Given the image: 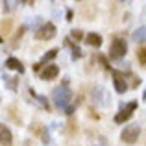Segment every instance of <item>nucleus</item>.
<instances>
[{"label":"nucleus","mask_w":146,"mask_h":146,"mask_svg":"<svg viewBox=\"0 0 146 146\" xmlns=\"http://www.w3.org/2000/svg\"><path fill=\"white\" fill-rule=\"evenodd\" d=\"M100 61H102V65H104V68H109V61L106 59L104 56H100Z\"/></svg>","instance_id":"obj_20"},{"label":"nucleus","mask_w":146,"mask_h":146,"mask_svg":"<svg viewBox=\"0 0 146 146\" xmlns=\"http://www.w3.org/2000/svg\"><path fill=\"white\" fill-rule=\"evenodd\" d=\"M30 94H32L33 98H37V100H39V102L43 104V107H44V109H48V100H46V98L39 96V94H37V93H35V91H33V89H30Z\"/></svg>","instance_id":"obj_15"},{"label":"nucleus","mask_w":146,"mask_h":146,"mask_svg":"<svg viewBox=\"0 0 146 146\" xmlns=\"http://www.w3.org/2000/svg\"><path fill=\"white\" fill-rule=\"evenodd\" d=\"M57 74H59V67L57 65H46V68L41 72V78L43 80H54Z\"/></svg>","instance_id":"obj_9"},{"label":"nucleus","mask_w":146,"mask_h":146,"mask_svg":"<svg viewBox=\"0 0 146 146\" xmlns=\"http://www.w3.org/2000/svg\"><path fill=\"white\" fill-rule=\"evenodd\" d=\"M11 143H13V135H11L9 128L0 124V146H11Z\"/></svg>","instance_id":"obj_8"},{"label":"nucleus","mask_w":146,"mask_h":146,"mask_svg":"<svg viewBox=\"0 0 146 146\" xmlns=\"http://www.w3.org/2000/svg\"><path fill=\"white\" fill-rule=\"evenodd\" d=\"M139 135H141V126L139 124H129L122 129L120 139L124 141L126 144H133L135 141H139Z\"/></svg>","instance_id":"obj_2"},{"label":"nucleus","mask_w":146,"mask_h":146,"mask_svg":"<svg viewBox=\"0 0 146 146\" xmlns=\"http://www.w3.org/2000/svg\"><path fill=\"white\" fill-rule=\"evenodd\" d=\"M6 67L9 68V70H17V72H24V65L21 63V61L17 59V57H7L6 59Z\"/></svg>","instance_id":"obj_10"},{"label":"nucleus","mask_w":146,"mask_h":146,"mask_svg":"<svg viewBox=\"0 0 146 146\" xmlns=\"http://www.w3.org/2000/svg\"><path fill=\"white\" fill-rule=\"evenodd\" d=\"M56 56H57V48H52L50 52H46V54L43 56V59H41V65H43V63H46V61H50V59H54Z\"/></svg>","instance_id":"obj_13"},{"label":"nucleus","mask_w":146,"mask_h":146,"mask_svg":"<svg viewBox=\"0 0 146 146\" xmlns=\"http://www.w3.org/2000/svg\"><path fill=\"white\" fill-rule=\"evenodd\" d=\"M70 37H72V39H76V41H82V39H83V33H82V30H74V32L70 33Z\"/></svg>","instance_id":"obj_17"},{"label":"nucleus","mask_w":146,"mask_h":146,"mask_svg":"<svg viewBox=\"0 0 146 146\" xmlns=\"http://www.w3.org/2000/svg\"><path fill=\"white\" fill-rule=\"evenodd\" d=\"M0 43H2V37H0Z\"/></svg>","instance_id":"obj_24"},{"label":"nucleus","mask_w":146,"mask_h":146,"mask_svg":"<svg viewBox=\"0 0 146 146\" xmlns=\"http://www.w3.org/2000/svg\"><path fill=\"white\" fill-rule=\"evenodd\" d=\"M135 109H137V102H128L120 113L115 115V122H117V124H124L126 120L131 118V115H133V111H135Z\"/></svg>","instance_id":"obj_4"},{"label":"nucleus","mask_w":146,"mask_h":146,"mask_svg":"<svg viewBox=\"0 0 146 146\" xmlns=\"http://www.w3.org/2000/svg\"><path fill=\"white\" fill-rule=\"evenodd\" d=\"M54 35H56V26H54L52 22H44V24L35 32V37L41 39V41H48V39H52Z\"/></svg>","instance_id":"obj_6"},{"label":"nucleus","mask_w":146,"mask_h":146,"mask_svg":"<svg viewBox=\"0 0 146 146\" xmlns=\"http://www.w3.org/2000/svg\"><path fill=\"white\" fill-rule=\"evenodd\" d=\"M143 98H144V100H146V91H144V94H143Z\"/></svg>","instance_id":"obj_23"},{"label":"nucleus","mask_w":146,"mask_h":146,"mask_svg":"<svg viewBox=\"0 0 146 146\" xmlns=\"http://www.w3.org/2000/svg\"><path fill=\"white\" fill-rule=\"evenodd\" d=\"M91 100H93L96 106H107L109 104V94H107V91L104 89V87H94L93 91H91Z\"/></svg>","instance_id":"obj_5"},{"label":"nucleus","mask_w":146,"mask_h":146,"mask_svg":"<svg viewBox=\"0 0 146 146\" xmlns=\"http://www.w3.org/2000/svg\"><path fill=\"white\" fill-rule=\"evenodd\" d=\"M4 6H6L4 9H6V11H9V9H13V7L17 6V2H4Z\"/></svg>","instance_id":"obj_19"},{"label":"nucleus","mask_w":146,"mask_h":146,"mask_svg":"<svg viewBox=\"0 0 146 146\" xmlns=\"http://www.w3.org/2000/svg\"><path fill=\"white\" fill-rule=\"evenodd\" d=\"M72 111H74V106H68V107H67V109H65V113H67V115H70V113H72Z\"/></svg>","instance_id":"obj_21"},{"label":"nucleus","mask_w":146,"mask_h":146,"mask_svg":"<svg viewBox=\"0 0 146 146\" xmlns=\"http://www.w3.org/2000/svg\"><path fill=\"white\" fill-rule=\"evenodd\" d=\"M85 43L89 44V46H94V48H100L102 46V35H98V33H89V35L85 37Z\"/></svg>","instance_id":"obj_11"},{"label":"nucleus","mask_w":146,"mask_h":146,"mask_svg":"<svg viewBox=\"0 0 146 146\" xmlns=\"http://www.w3.org/2000/svg\"><path fill=\"white\" fill-rule=\"evenodd\" d=\"M6 80V85L7 87H11V89H17V85H19V82L15 78H4Z\"/></svg>","instance_id":"obj_16"},{"label":"nucleus","mask_w":146,"mask_h":146,"mask_svg":"<svg viewBox=\"0 0 146 146\" xmlns=\"http://www.w3.org/2000/svg\"><path fill=\"white\" fill-rule=\"evenodd\" d=\"M52 98H54L56 107H59V109H67V107H68V102H70V98H72V91L68 89L67 83H63V85H59V87H56V89H54Z\"/></svg>","instance_id":"obj_1"},{"label":"nucleus","mask_w":146,"mask_h":146,"mask_svg":"<svg viewBox=\"0 0 146 146\" xmlns=\"http://www.w3.org/2000/svg\"><path fill=\"white\" fill-rule=\"evenodd\" d=\"M137 59H139L141 65H146V48H144V46L137 50Z\"/></svg>","instance_id":"obj_14"},{"label":"nucleus","mask_w":146,"mask_h":146,"mask_svg":"<svg viewBox=\"0 0 146 146\" xmlns=\"http://www.w3.org/2000/svg\"><path fill=\"white\" fill-rule=\"evenodd\" d=\"M126 52H128V43H126L122 37H117V39H113L109 56L113 57V59H122V57L126 56Z\"/></svg>","instance_id":"obj_3"},{"label":"nucleus","mask_w":146,"mask_h":146,"mask_svg":"<svg viewBox=\"0 0 146 146\" xmlns=\"http://www.w3.org/2000/svg\"><path fill=\"white\" fill-rule=\"evenodd\" d=\"M133 41H137V43H144V41H146V26L135 30V33H133Z\"/></svg>","instance_id":"obj_12"},{"label":"nucleus","mask_w":146,"mask_h":146,"mask_svg":"<svg viewBox=\"0 0 146 146\" xmlns=\"http://www.w3.org/2000/svg\"><path fill=\"white\" fill-rule=\"evenodd\" d=\"M72 57H74V59L82 57V50H80L78 46H72Z\"/></svg>","instance_id":"obj_18"},{"label":"nucleus","mask_w":146,"mask_h":146,"mask_svg":"<svg viewBox=\"0 0 146 146\" xmlns=\"http://www.w3.org/2000/svg\"><path fill=\"white\" fill-rule=\"evenodd\" d=\"M139 85H141V80L135 78V80H133V87H139Z\"/></svg>","instance_id":"obj_22"},{"label":"nucleus","mask_w":146,"mask_h":146,"mask_svg":"<svg viewBox=\"0 0 146 146\" xmlns=\"http://www.w3.org/2000/svg\"><path fill=\"white\" fill-rule=\"evenodd\" d=\"M113 85H115V91L120 93V94H124L126 91H128V83H126L124 76H122L118 70H113Z\"/></svg>","instance_id":"obj_7"}]
</instances>
